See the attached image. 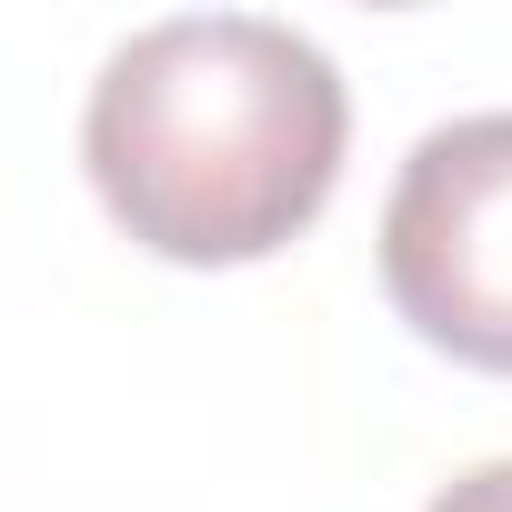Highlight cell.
Masks as SVG:
<instances>
[{
  "label": "cell",
  "mask_w": 512,
  "mask_h": 512,
  "mask_svg": "<svg viewBox=\"0 0 512 512\" xmlns=\"http://www.w3.org/2000/svg\"><path fill=\"white\" fill-rule=\"evenodd\" d=\"M352 101L322 41L262 11H181L131 31L81 111L111 221L161 262H262L342 181Z\"/></svg>",
  "instance_id": "6da1fadb"
},
{
  "label": "cell",
  "mask_w": 512,
  "mask_h": 512,
  "mask_svg": "<svg viewBox=\"0 0 512 512\" xmlns=\"http://www.w3.org/2000/svg\"><path fill=\"white\" fill-rule=\"evenodd\" d=\"M382 292L432 352L512 372V111L412 141L382 201Z\"/></svg>",
  "instance_id": "7a4b0ae2"
},
{
  "label": "cell",
  "mask_w": 512,
  "mask_h": 512,
  "mask_svg": "<svg viewBox=\"0 0 512 512\" xmlns=\"http://www.w3.org/2000/svg\"><path fill=\"white\" fill-rule=\"evenodd\" d=\"M432 512H512V462H472L462 482L432 492Z\"/></svg>",
  "instance_id": "3957f363"
}]
</instances>
